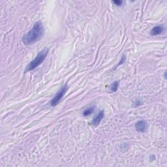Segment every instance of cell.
Listing matches in <instances>:
<instances>
[{"mask_svg":"<svg viewBox=\"0 0 167 167\" xmlns=\"http://www.w3.org/2000/svg\"><path fill=\"white\" fill-rule=\"evenodd\" d=\"M48 50L47 48L43 49V50H41V51L39 52L38 53V54L37 55L35 58L28 64L25 71L27 72L31 70H33V69L39 66L44 61H45L46 56L48 55Z\"/></svg>","mask_w":167,"mask_h":167,"instance_id":"2","label":"cell"},{"mask_svg":"<svg viewBox=\"0 0 167 167\" xmlns=\"http://www.w3.org/2000/svg\"><path fill=\"white\" fill-rule=\"evenodd\" d=\"M164 27L161 25H158L154 27L153 29L150 31V35L152 36H156L159 35L161 34L164 31Z\"/></svg>","mask_w":167,"mask_h":167,"instance_id":"5","label":"cell"},{"mask_svg":"<svg viewBox=\"0 0 167 167\" xmlns=\"http://www.w3.org/2000/svg\"><path fill=\"white\" fill-rule=\"evenodd\" d=\"M94 110H95V107H94V106H91L89 108L86 109L83 112V116H88L91 115L94 112Z\"/></svg>","mask_w":167,"mask_h":167,"instance_id":"8","label":"cell"},{"mask_svg":"<svg viewBox=\"0 0 167 167\" xmlns=\"http://www.w3.org/2000/svg\"><path fill=\"white\" fill-rule=\"evenodd\" d=\"M104 116H105V114H104V112L102 110L101 112H100L99 114L95 116V118H93L92 121H91V124L93 126L99 125L103 118H104Z\"/></svg>","mask_w":167,"mask_h":167,"instance_id":"6","label":"cell"},{"mask_svg":"<svg viewBox=\"0 0 167 167\" xmlns=\"http://www.w3.org/2000/svg\"><path fill=\"white\" fill-rule=\"evenodd\" d=\"M135 128L137 131L140 133H144L147 129V123L144 120L138 121L135 125Z\"/></svg>","mask_w":167,"mask_h":167,"instance_id":"4","label":"cell"},{"mask_svg":"<svg viewBox=\"0 0 167 167\" xmlns=\"http://www.w3.org/2000/svg\"><path fill=\"white\" fill-rule=\"evenodd\" d=\"M43 24L40 21H38L34 24L31 29L27 34L24 35L22 38V42L25 45H31L39 41L44 35Z\"/></svg>","mask_w":167,"mask_h":167,"instance_id":"1","label":"cell"},{"mask_svg":"<svg viewBox=\"0 0 167 167\" xmlns=\"http://www.w3.org/2000/svg\"><path fill=\"white\" fill-rule=\"evenodd\" d=\"M113 4H114L117 6H120L122 5L123 1H113Z\"/></svg>","mask_w":167,"mask_h":167,"instance_id":"9","label":"cell"},{"mask_svg":"<svg viewBox=\"0 0 167 167\" xmlns=\"http://www.w3.org/2000/svg\"><path fill=\"white\" fill-rule=\"evenodd\" d=\"M118 86H119V82H118V81L114 82L112 83L111 85H110V92L113 93V92H115V91H117Z\"/></svg>","mask_w":167,"mask_h":167,"instance_id":"7","label":"cell"},{"mask_svg":"<svg viewBox=\"0 0 167 167\" xmlns=\"http://www.w3.org/2000/svg\"><path fill=\"white\" fill-rule=\"evenodd\" d=\"M136 104H137V106H138V105H140L141 104H142V102L139 101V100H137Z\"/></svg>","mask_w":167,"mask_h":167,"instance_id":"11","label":"cell"},{"mask_svg":"<svg viewBox=\"0 0 167 167\" xmlns=\"http://www.w3.org/2000/svg\"><path fill=\"white\" fill-rule=\"evenodd\" d=\"M125 61V56H124L122 57V58H121V59L120 60V61H119V64H118V65H121V64H124V63Z\"/></svg>","mask_w":167,"mask_h":167,"instance_id":"10","label":"cell"},{"mask_svg":"<svg viewBox=\"0 0 167 167\" xmlns=\"http://www.w3.org/2000/svg\"><path fill=\"white\" fill-rule=\"evenodd\" d=\"M68 87L67 85H64L63 86L58 92L56 93V95L53 97V98L50 101V105L52 106H56L57 105H58L59 103L60 102V100H61L62 97L64 96V95L66 93V91H67Z\"/></svg>","mask_w":167,"mask_h":167,"instance_id":"3","label":"cell"}]
</instances>
